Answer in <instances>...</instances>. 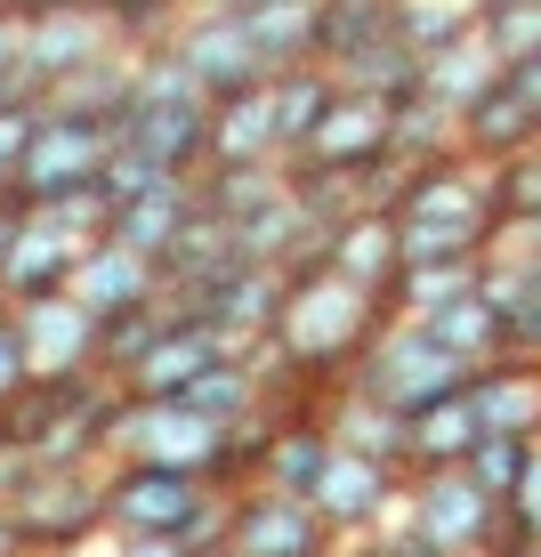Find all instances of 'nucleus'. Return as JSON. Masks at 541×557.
Instances as JSON below:
<instances>
[{"instance_id": "nucleus-1", "label": "nucleus", "mask_w": 541, "mask_h": 557, "mask_svg": "<svg viewBox=\"0 0 541 557\" xmlns=\"http://www.w3.org/2000/svg\"><path fill=\"white\" fill-rule=\"evenodd\" d=\"M380 323H389L380 299L347 292L323 267H299V275H283V307H275V323H267V348L299 372V388H340L347 363L372 348Z\"/></svg>"}, {"instance_id": "nucleus-2", "label": "nucleus", "mask_w": 541, "mask_h": 557, "mask_svg": "<svg viewBox=\"0 0 541 557\" xmlns=\"http://www.w3.org/2000/svg\"><path fill=\"white\" fill-rule=\"evenodd\" d=\"M98 502L106 542H179L186 557H210L226 533V493H210L186 469H153V460H106Z\"/></svg>"}, {"instance_id": "nucleus-3", "label": "nucleus", "mask_w": 541, "mask_h": 557, "mask_svg": "<svg viewBox=\"0 0 541 557\" xmlns=\"http://www.w3.org/2000/svg\"><path fill=\"white\" fill-rule=\"evenodd\" d=\"M0 517L25 542V557H73L106 542V502H98V469H25L0 493Z\"/></svg>"}, {"instance_id": "nucleus-4", "label": "nucleus", "mask_w": 541, "mask_h": 557, "mask_svg": "<svg viewBox=\"0 0 541 557\" xmlns=\"http://www.w3.org/2000/svg\"><path fill=\"white\" fill-rule=\"evenodd\" d=\"M460 363L437 348L420 323H404V315H389L372 332V348H364L356 363H347V388L356 396H372L380 412H396V420H413V412H429V405H444V396H460Z\"/></svg>"}, {"instance_id": "nucleus-5", "label": "nucleus", "mask_w": 541, "mask_h": 557, "mask_svg": "<svg viewBox=\"0 0 541 557\" xmlns=\"http://www.w3.org/2000/svg\"><path fill=\"white\" fill-rule=\"evenodd\" d=\"M170 57L186 65V82L202 89V106H226V98H243V89H267L275 73L259 65V49L243 41V25H235V9H186L179 25H170Z\"/></svg>"}, {"instance_id": "nucleus-6", "label": "nucleus", "mask_w": 541, "mask_h": 557, "mask_svg": "<svg viewBox=\"0 0 541 557\" xmlns=\"http://www.w3.org/2000/svg\"><path fill=\"white\" fill-rule=\"evenodd\" d=\"M113 146H122L113 129H89V122H49V113H41L33 146L16 153V170H9V195H16V202H65V195H89V186L106 178Z\"/></svg>"}, {"instance_id": "nucleus-7", "label": "nucleus", "mask_w": 541, "mask_h": 557, "mask_svg": "<svg viewBox=\"0 0 541 557\" xmlns=\"http://www.w3.org/2000/svg\"><path fill=\"white\" fill-rule=\"evenodd\" d=\"M113 49H130L122 33H113V16L89 0V9H49V16H25V49H16V65H25V89L33 106H41V89L73 82V73L106 65Z\"/></svg>"}, {"instance_id": "nucleus-8", "label": "nucleus", "mask_w": 541, "mask_h": 557, "mask_svg": "<svg viewBox=\"0 0 541 557\" xmlns=\"http://www.w3.org/2000/svg\"><path fill=\"white\" fill-rule=\"evenodd\" d=\"M389 219L477 226V235H493V226H501V178H493L485 162H469V153H453V162H429V170H404Z\"/></svg>"}, {"instance_id": "nucleus-9", "label": "nucleus", "mask_w": 541, "mask_h": 557, "mask_svg": "<svg viewBox=\"0 0 541 557\" xmlns=\"http://www.w3.org/2000/svg\"><path fill=\"white\" fill-rule=\"evenodd\" d=\"M283 170H307V178H347L364 186L372 170H389V106L356 98V89H340L332 113L316 122V138H307Z\"/></svg>"}, {"instance_id": "nucleus-10", "label": "nucleus", "mask_w": 541, "mask_h": 557, "mask_svg": "<svg viewBox=\"0 0 541 557\" xmlns=\"http://www.w3.org/2000/svg\"><path fill=\"white\" fill-rule=\"evenodd\" d=\"M226 557H340V542L323 533V517L307 502H283V493H226V533H219Z\"/></svg>"}, {"instance_id": "nucleus-11", "label": "nucleus", "mask_w": 541, "mask_h": 557, "mask_svg": "<svg viewBox=\"0 0 541 557\" xmlns=\"http://www.w3.org/2000/svg\"><path fill=\"white\" fill-rule=\"evenodd\" d=\"M493 502L469 485L460 469H429V476H404V525L420 533L437 557H477L493 533Z\"/></svg>"}, {"instance_id": "nucleus-12", "label": "nucleus", "mask_w": 541, "mask_h": 557, "mask_svg": "<svg viewBox=\"0 0 541 557\" xmlns=\"http://www.w3.org/2000/svg\"><path fill=\"white\" fill-rule=\"evenodd\" d=\"M9 315H16V348H25V380L49 388V380H89L98 372V315L73 292L9 307Z\"/></svg>"}, {"instance_id": "nucleus-13", "label": "nucleus", "mask_w": 541, "mask_h": 557, "mask_svg": "<svg viewBox=\"0 0 541 557\" xmlns=\"http://www.w3.org/2000/svg\"><path fill=\"white\" fill-rule=\"evenodd\" d=\"M396 502H404V476L389 469V460H372V453H340V445H332V460H323V485L307 493V509L323 517V533H332L340 549L356 542V533H372Z\"/></svg>"}, {"instance_id": "nucleus-14", "label": "nucleus", "mask_w": 541, "mask_h": 557, "mask_svg": "<svg viewBox=\"0 0 541 557\" xmlns=\"http://www.w3.org/2000/svg\"><path fill=\"white\" fill-rule=\"evenodd\" d=\"M122 153H138L162 178L195 186L210 170V106L202 98H138L130 122H122Z\"/></svg>"}, {"instance_id": "nucleus-15", "label": "nucleus", "mask_w": 541, "mask_h": 557, "mask_svg": "<svg viewBox=\"0 0 541 557\" xmlns=\"http://www.w3.org/2000/svg\"><path fill=\"white\" fill-rule=\"evenodd\" d=\"M219 445L226 429H210L202 412H186L179 396H162V405H138L130 396V436H122V460H153V469H186L210 485V469H219Z\"/></svg>"}, {"instance_id": "nucleus-16", "label": "nucleus", "mask_w": 541, "mask_h": 557, "mask_svg": "<svg viewBox=\"0 0 541 557\" xmlns=\"http://www.w3.org/2000/svg\"><path fill=\"white\" fill-rule=\"evenodd\" d=\"M477 412V436H509V445H541V363L533 356H501L485 372L460 380Z\"/></svg>"}, {"instance_id": "nucleus-17", "label": "nucleus", "mask_w": 541, "mask_h": 557, "mask_svg": "<svg viewBox=\"0 0 541 557\" xmlns=\"http://www.w3.org/2000/svg\"><path fill=\"white\" fill-rule=\"evenodd\" d=\"M323 275H340L347 292L389 307V283H396V219L389 210H347L323 235Z\"/></svg>"}, {"instance_id": "nucleus-18", "label": "nucleus", "mask_w": 541, "mask_h": 557, "mask_svg": "<svg viewBox=\"0 0 541 557\" xmlns=\"http://www.w3.org/2000/svg\"><path fill=\"white\" fill-rule=\"evenodd\" d=\"M130 106H138V49H113L106 65H89V73H73V82L41 89L49 122H89V129H113V138H122Z\"/></svg>"}, {"instance_id": "nucleus-19", "label": "nucleus", "mask_w": 541, "mask_h": 557, "mask_svg": "<svg viewBox=\"0 0 541 557\" xmlns=\"http://www.w3.org/2000/svg\"><path fill=\"white\" fill-rule=\"evenodd\" d=\"M65 292L82 299L98 323H113V315H130V307H153V299H162V267L138 259V251H122V243H89Z\"/></svg>"}, {"instance_id": "nucleus-20", "label": "nucleus", "mask_w": 541, "mask_h": 557, "mask_svg": "<svg viewBox=\"0 0 541 557\" xmlns=\"http://www.w3.org/2000/svg\"><path fill=\"white\" fill-rule=\"evenodd\" d=\"M323 460H332L323 420H316V412H283L275 436H267V453H259V476H250V485H259V493H283V502H307V493L323 485Z\"/></svg>"}, {"instance_id": "nucleus-21", "label": "nucleus", "mask_w": 541, "mask_h": 557, "mask_svg": "<svg viewBox=\"0 0 541 557\" xmlns=\"http://www.w3.org/2000/svg\"><path fill=\"white\" fill-rule=\"evenodd\" d=\"M202 363H219V332L210 323H186V315H170L162 323V339L138 356V372L122 380L138 405H162V396H186V380L202 372Z\"/></svg>"}, {"instance_id": "nucleus-22", "label": "nucleus", "mask_w": 541, "mask_h": 557, "mask_svg": "<svg viewBox=\"0 0 541 557\" xmlns=\"http://www.w3.org/2000/svg\"><path fill=\"white\" fill-rule=\"evenodd\" d=\"M186 219H195V186L170 178V186H153V195H138V202L113 210V219H106V243H122V251H138V259L162 267L170 243L186 235Z\"/></svg>"}, {"instance_id": "nucleus-23", "label": "nucleus", "mask_w": 541, "mask_h": 557, "mask_svg": "<svg viewBox=\"0 0 541 557\" xmlns=\"http://www.w3.org/2000/svg\"><path fill=\"white\" fill-rule=\"evenodd\" d=\"M267 162H283L267 89H243V98L210 106V170H267Z\"/></svg>"}, {"instance_id": "nucleus-24", "label": "nucleus", "mask_w": 541, "mask_h": 557, "mask_svg": "<svg viewBox=\"0 0 541 557\" xmlns=\"http://www.w3.org/2000/svg\"><path fill=\"white\" fill-rule=\"evenodd\" d=\"M235 25H243V41L259 49L267 73L316 65V0H243Z\"/></svg>"}, {"instance_id": "nucleus-25", "label": "nucleus", "mask_w": 541, "mask_h": 557, "mask_svg": "<svg viewBox=\"0 0 541 557\" xmlns=\"http://www.w3.org/2000/svg\"><path fill=\"white\" fill-rule=\"evenodd\" d=\"M493 89H501V57L485 49V33H460L453 49H437L429 65H420V98L444 106L453 122H460L477 98H493Z\"/></svg>"}, {"instance_id": "nucleus-26", "label": "nucleus", "mask_w": 541, "mask_h": 557, "mask_svg": "<svg viewBox=\"0 0 541 557\" xmlns=\"http://www.w3.org/2000/svg\"><path fill=\"white\" fill-rule=\"evenodd\" d=\"M469 453H477V412H469V396H444V405H429V412L404 420L396 469H404V476H429V469H460Z\"/></svg>"}, {"instance_id": "nucleus-27", "label": "nucleus", "mask_w": 541, "mask_h": 557, "mask_svg": "<svg viewBox=\"0 0 541 557\" xmlns=\"http://www.w3.org/2000/svg\"><path fill=\"white\" fill-rule=\"evenodd\" d=\"M396 41V0H316V65L340 73L364 49Z\"/></svg>"}, {"instance_id": "nucleus-28", "label": "nucleus", "mask_w": 541, "mask_h": 557, "mask_svg": "<svg viewBox=\"0 0 541 557\" xmlns=\"http://www.w3.org/2000/svg\"><path fill=\"white\" fill-rule=\"evenodd\" d=\"M485 299H493L501 332H509V356L541 363V267L509 259V251H485Z\"/></svg>"}, {"instance_id": "nucleus-29", "label": "nucleus", "mask_w": 541, "mask_h": 557, "mask_svg": "<svg viewBox=\"0 0 541 557\" xmlns=\"http://www.w3.org/2000/svg\"><path fill=\"white\" fill-rule=\"evenodd\" d=\"M420 332L437 339L444 356L460 363V372H485V363H501L509 356V332H501V315H493V299H485V283H477L469 299H453L444 315H429Z\"/></svg>"}, {"instance_id": "nucleus-30", "label": "nucleus", "mask_w": 541, "mask_h": 557, "mask_svg": "<svg viewBox=\"0 0 541 557\" xmlns=\"http://www.w3.org/2000/svg\"><path fill=\"white\" fill-rule=\"evenodd\" d=\"M332 98H340V82L323 65H292V73H275L267 82V106H275V146H283V162L316 138V122L332 113Z\"/></svg>"}, {"instance_id": "nucleus-31", "label": "nucleus", "mask_w": 541, "mask_h": 557, "mask_svg": "<svg viewBox=\"0 0 541 557\" xmlns=\"http://www.w3.org/2000/svg\"><path fill=\"white\" fill-rule=\"evenodd\" d=\"M477 283H485V259L396 267V283H389V315H404V323H429V315H444V307H453V299H469Z\"/></svg>"}, {"instance_id": "nucleus-32", "label": "nucleus", "mask_w": 541, "mask_h": 557, "mask_svg": "<svg viewBox=\"0 0 541 557\" xmlns=\"http://www.w3.org/2000/svg\"><path fill=\"white\" fill-rule=\"evenodd\" d=\"M460 153V122L429 98H404L389 106V162L396 170H429V162H453Z\"/></svg>"}, {"instance_id": "nucleus-33", "label": "nucleus", "mask_w": 541, "mask_h": 557, "mask_svg": "<svg viewBox=\"0 0 541 557\" xmlns=\"http://www.w3.org/2000/svg\"><path fill=\"white\" fill-rule=\"evenodd\" d=\"M179 405H186V412H202L210 429H235V420H250V412L267 405V396H259V380H250V363H243V356H219V363H202V372L186 380Z\"/></svg>"}, {"instance_id": "nucleus-34", "label": "nucleus", "mask_w": 541, "mask_h": 557, "mask_svg": "<svg viewBox=\"0 0 541 557\" xmlns=\"http://www.w3.org/2000/svg\"><path fill=\"white\" fill-rule=\"evenodd\" d=\"M460 33H477V0H396V49H413L420 65Z\"/></svg>"}, {"instance_id": "nucleus-35", "label": "nucleus", "mask_w": 541, "mask_h": 557, "mask_svg": "<svg viewBox=\"0 0 541 557\" xmlns=\"http://www.w3.org/2000/svg\"><path fill=\"white\" fill-rule=\"evenodd\" d=\"M477 33L501 65L517 57H541V0H477Z\"/></svg>"}, {"instance_id": "nucleus-36", "label": "nucleus", "mask_w": 541, "mask_h": 557, "mask_svg": "<svg viewBox=\"0 0 541 557\" xmlns=\"http://www.w3.org/2000/svg\"><path fill=\"white\" fill-rule=\"evenodd\" d=\"M526 453H533V445H509V436H477V453L460 460V476H469V485L501 509V502L517 493V476H526Z\"/></svg>"}, {"instance_id": "nucleus-37", "label": "nucleus", "mask_w": 541, "mask_h": 557, "mask_svg": "<svg viewBox=\"0 0 541 557\" xmlns=\"http://www.w3.org/2000/svg\"><path fill=\"white\" fill-rule=\"evenodd\" d=\"M98 9L113 16V33H122L130 49H162V41H170V25H179L195 0H98Z\"/></svg>"}, {"instance_id": "nucleus-38", "label": "nucleus", "mask_w": 541, "mask_h": 557, "mask_svg": "<svg viewBox=\"0 0 541 557\" xmlns=\"http://www.w3.org/2000/svg\"><path fill=\"white\" fill-rule=\"evenodd\" d=\"M493 178H501V219H517V210H541V138H533L526 153H509Z\"/></svg>"}, {"instance_id": "nucleus-39", "label": "nucleus", "mask_w": 541, "mask_h": 557, "mask_svg": "<svg viewBox=\"0 0 541 557\" xmlns=\"http://www.w3.org/2000/svg\"><path fill=\"white\" fill-rule=\"evenodd\" d=\"M33 129H41V106H9V113H0V186H9L16 153L33 146Z\"/></svg>"}, {"instance_id": "nucleus-40", "label": "nucleus", "mask_w": 541, "mask_h": 557, "mask_svg": "<svg viewBox=\"0 0 541 557\" xmlns=\"http://www.w3.org/2000/svg\"><path fill=\"white\" fill-rule=\"evenodd\" d=\"M501 509H509L517 525H526L533 542H541V445L526 453V476H517V493H509V502H501Z\"/></svg>"}, {"instance_id": "nucleus-41", "label": "nucleus", "mask_w": 541, "mask_h": 557, "mask_svg": "<svg viewBox=\"0 0 541 557\" xmlns=\"http://www.w3.org/2000/svg\"><path fill=\"white\" fill-rule=\"evenodd\" d=\"M25 396V348H16V315L0 307V412Z\"/></svg>"}, {"instance_id": "nucleus-42", "label": "nucleus", "mask_w": 541, "mask_h": 557, "mask_svg": "<svg viewBox=\"0 0 541 557\" xmlns=\"http://www.w3.org/2000/svg\"><path fill=\"white\" fill-rule=\"evenodd\" d=\"M25 210H33V202H16L9 186H0V259H9V243H16V235H25Z\"/></svg>"}, {"instance_id": "nucleus-43", "label": "nucleus", "mask_w": 541, "mask_h": 557, "mask_svg": "<svg viewBox=\"0 0 541 557\" xmlns=\"http://www.w3.org/2000/svg\"><path fill=\"white\" fill-rule=\"evenodd\" d=\"M106 557H186L179 542H106Z\"/></svg>"}, {"instance_id": "nucleus-44", "label": "nucleus", "mask_w": 541, "mask_h": 557, "mask_svg": "<svg viewBox=\"0 0 541 557\" xmlns=\"http://www.w3.org/2000/svg\"><path fill=\"white\" fill-rule=\"evenodd\" d=\"M16 16H49V9H89V0H9Z\"/></svg>"}, {"instance_id": "nucleus-45", "label": "nucleus", "mask_w": 541, "mask_h": 557, "mask_svg": "<svg viewBox=\"0 0 541 557\" xmlns=\"http://www.w3.org/2000/svg\"><path fill=\"white\" fill-rule=\"evenodd\" d=\"M0 557H25V542L9 533V517H0Z\"/></svg>"}, {"instance_id": "nucleus-46", "label": "nucleus", "mask_w": 541, "mask_h": 557, "mask_svg": "<svg viewBox=\"0 0 541 557\" xmlns=\"http://www.w3.org/2000/svg\"><path fill=\"white\" fill-rule=\"evenodd\" d=\"M210 557H226V549H210Z\"/></svg>"}, {"instance_id": "nucleus-47", "label": "nucleus", "mask_w": 541, "mask_h": 557, "mask_svg": "<svg viewBox=\"0 0 541 557\" xmlns=\"http://www.w3.org/2000/svg\"><path fill=\"white\" fill-rule=\"evenodd\" d=\"M0 9H9V0H0Z\"/></svg>"}]
</instances>
